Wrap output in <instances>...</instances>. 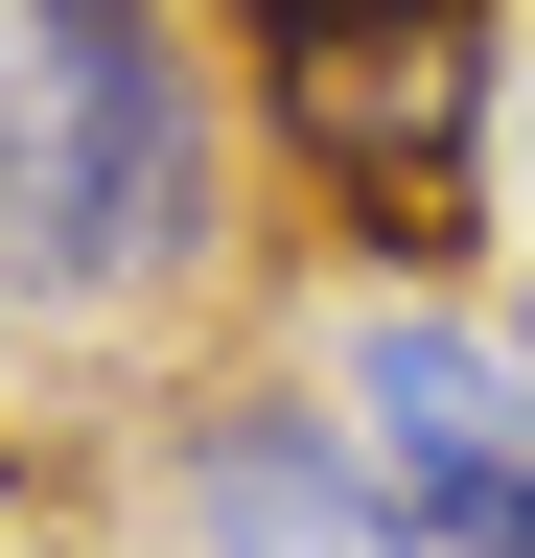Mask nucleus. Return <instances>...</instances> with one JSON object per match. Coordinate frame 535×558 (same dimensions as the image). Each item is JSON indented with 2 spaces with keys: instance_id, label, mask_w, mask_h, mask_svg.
<instances>
[{
  "instance_id": "1",
  "label": "nucleus",
  "mask_w": 535,
  "mask_h": 558,
  "mask_svg": "<svg viewBox=\"0 0 535 558\" xmlns=\"http://www.w3.org/2000/svg\"><path fill=\"white\" fill-rule=\"evenodd\" d=\"M326 233L465 256V140H489V0H233Z\"/></svg>"
},
{
  "instance_id": "2",
  "label": "nucleus",
  "mask_w": 535,
  "mask_h": 558,
  "mask_svg": "<svg viewBox=\"0 0 535 558\" xmlns=\"http://www.w3.org/2000/svg\"><path fill=\"white\" fill-rule=\"evenodd\" d=\"M0 140H24L47 279H163L210 209V94L141 0H0Z\"/></svg>"
},
{
  "instance_id": "3",
  "label": "nucleus",
  "mask_w": 535,
  "mask_h": 558,
  "mask_svg": "<svg viewBox=\"0 0 535 558\" xmlns=\"http://www.w3.org/2000/svg\"><path fill=\"white\" fill-rule=\"evenodd\" d=\"M186 512H210V558H350L373 535V465L326 442L303 396H233L210 442H186Z\"/></svg>"
},
{
  "instance_id": "4",
  "label": "nucleus",
  "mask_w": 535,
  "mask_h": 558,
  "mask_svg": "<svg viewBox=\"0 0 535 558\" xmlns=\"http://www.w3.org/2000/svg\"><path fill=\"white\" fill-rule=\"evenodd\" d=\"M442 442H512V373L465 326H373V465H442Z\"/></svg>"
},
{
  "instance_id": "5",
  "label": "nucleus",
  "mask_w": 535,
  "mask_h": 558,
  "mask_svg": "<svg viewBox=\"0 0 535 558\" xmlns=\"http://www.w3.org/2000/svg\"><path fill=\"white\" fill-rule=\"evenodd\" d=\"M373 535H420V558H535V465H512V442L373 465Z\"/></svg>"
},
{
  "instance_id": "6",
  "label": "nucleus",
  "mask_w": 535,
  "mask_h": 558,
  "mask_svg": "<svg viewBox=\"0 0 535 558\" xmlns=\"http://www.w3.org/2000/svg\"><path fill=\"white\" fill-rule=\"evenodd\" d=\"M0 233H24V209H0Z\"/></svg>"
},
{
  "instance_id": "7",
  "label": "nucleus",
  "mask_w": 535,
  "mask_h": 558,
  "mask_svg": "<svg viewBox=\"0 0 535 558\" xmlns=\"http://www.w3.org/2000/svg\"><path fill=\"white\" fill-rule=\"evenodd\" d=\"M512 349H535V326H512Z\"/></svg>"
}]
</instances>
